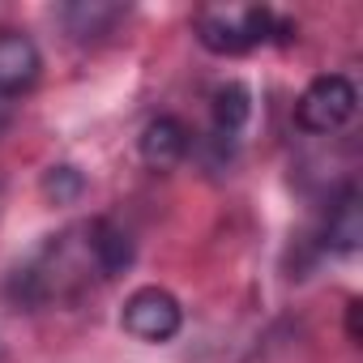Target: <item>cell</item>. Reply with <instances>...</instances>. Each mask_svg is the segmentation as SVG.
Instances as JSON below:
<instances>
[{
	"label": "cell",
	"instance_id": "cell-1",
	"mask_svg": "<svg viewBox=\"0 0 363 363\" xmlns=\"http://www.w3.org/2000/svg\"><path fill=\"white\" fill-rule=\"evenodd\" d=\"M291 26L278 22L265 5H210L197 13V39L214 56H244Z\"/></svg>",
	"mask_w": 363,
	"mask_h": 363
},
{
	"label": "cell",
	"instance_id": "cell-2",
	"mask_svg": "<svg viewBox=\"0 0 363 363\" xmlns=\"http://www.w3.org/2000/svg\"><path fill=\"white\" fill-rule=\"evenodd\" d=\"M354 107H359L354 82L342 77V73H320V77L308 82V90L299 94V103H295V124H299L303 133H312V137H329V133H337V128L350 124Z\"/></svg>",
	"mask_w": 363,
	"mask_h": 363
},
{
	"label": "cell",
	"instance_id": "cell-3",
	"mask_svg": "<svg viewBox=\"0 0 363 363\" xmlns=\"http://www.w3.org/2000/svg\"><path fill=\"white\" fill-rule=\"evenodd\" d=\"M120 325L124 333H133L137 342H171L184 325V308L179 299L162 286H141L124 299V312H120Z\"/></svg>",
	"mask_w": 363,
	"mask_h": 363
},
{
	"label": "cell",
	"instance_id": "cell-4",
	"mask_svg": "<svg viewBox=\"0 0 363 363\" xmlns=\"http://www.w3.org/2000/svg\"><path fill=\"white\" fill-rule=\"evenodd\" d=\"M193 150V133L184 120H175V116H154L145 128H141V158L145 167L154 171H171L189 158Z\"/></svg>",
	"mask_w": 363,
	"mask_h": 363
},
{
	"label": "cell",
	"instance_id": "cell-5",
	"mask_svg": "<svg viewBox=\"0 0 363 363\" xmlns=\"http://www.w3.org/2000/svg\"><path fill=\"white\" fill-rule=\"evenodd\" d=\"M39 69H43V56L39 48L26 39V35H0V94H22L39 82Z\"/></svg>",
	"mask_w": 363,
	"mask_h": 363
},
{
	"label": "cell",
	"instance_id": "cell-6",
	"mask_svg": "<svg viewBox=\"0 0 363 363\" xmlns=\"http://www.w3.org/2000/svg\"><path fill=\"white\" fill-rule=\"evenodd\" d=\"M86 252H90V265H94L103 278H116V274H124V269L133 265V240H128V231H120V227L107 223V218L90 223V231H86Z\"/></svg>",
	"mask_w": 363,
	"mask_h": 363
},
{
	"label": "cell",
	"instance_id": "cell-7",
	"mask_svg": "<svg viewBox=\"0 0 363 363\" xmlns=\"http://www.w3.org/2000/svg\"><path fill=\"white\" fill-rule=\"evenodd\" d=\"M320 244H325L329 252H342V257H350V252L363 244V206H359V193H354V189H346V193L329 206Z\"/></svg>",
	"mask_w": 363,
	"mask_h": 363
},
{
	"label": "cell",
	"instance_id": "cell-8",
	"mask_svg": "<svg viewBox=\"0 0 363 363\" xmlns=\"http://www.w3.org/2000/svg\"><path fill=\"white\" fill-rule=\"evenodd\" d=\"M210 111H214V141H218V145H231V141L244 133L248 116H252V94H248V86H240V82L218 86Z\"/></svg>",
	"mask_w": 363,
	"mask_h": 363
},
{
	"label": "cell",
	"instance_id": "cell-9",
	"mask_svg": "<svg viewBox=\"0 0 363 363\" xmlns=\"http://www.w3.org/2000/svg\"><path fill=\"white\" fill-rule=\"evenodd\" d=\"M65 22L77 39H90V35H107L116 22H120V9L116 5H99V0H90V5H69L65 9Z\"/></svg>",
	"mask_w": 363,
	"mask_h": 363
},
{
	"label": "cell",
	"instance_id": "cell-10",
	"mask_svg": "<svg viewBox=\"0 0 363 363\" xmlns=\"http://www.w3.org/2000/svg\"><path fill=\"white\" fill-rule=\"evenodd\" d=\"M82 189H86V179H82V171H77V167H52V171L43 175V197H48V201H56V206L77 201V197H82Z\"/></svg>",
	"mask_w": 363,
	"mask_h": 363
},
{
	"label": "cell",
	"instance_id": "cell-11",
	"mask_svg": "<svg viewBox=\"0 0 363 363\" xmlns=\"http://www.w3.org/2000/svg\"><path fill=\"white\" fill-rule=\"evenodd\" d=\"M9 124H13V103L0 94V137H5V128H9Z\"/></svg>",
	"mask_w": 363,
	"mask_h": 363
},
{
	"label": "cell",
	"instance_id": "cell-12",
	"mask_svg": "<svg viewBox=\"0 0 363 363\" xmlns=\"http://www.w3.org/2000/svg\"><path fill=\"white\" fill-rule=\"evenodd\" d=\"M350 337L359 342V303H350Z\"/></svg>",
	"mask_w": 363,
	"mask_h": 363
}]
</instances>
